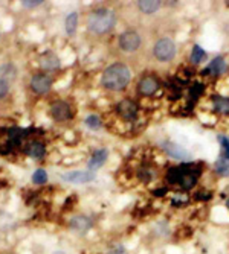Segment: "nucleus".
<instances>
[{
  "label": "nucleus",
  "instance_id": "obj_1",
  "mask_svg": "<svg viewBox=\"0 0 229 254\" xmlns=\"http://www.w3.org/2000/svg\"><path fill=\"white\" fill-rule=\"evenodd\" d=\"M130 78L132 72L127 66L124 63H114L102 73V85L112 91H121L129 85Z\"/></svg>",
  "mask_w": 229,
  "mask_h": 254
},
{
  "label": "nucleus",
  "instance_id": "obj_2",
  "mask_svg": "<svg viewBox=\"0 0 229 254\" xmlns=\"http://www.w3.org/2000/svg\"><path fill=\"white\" fill-rule=\"evenodd\" d=\"M116 25V13L110 8H98L87 17V29L96 35H104Z\"/></svg>",
  "mask_w": 229,
  "mask_h": 254
},
{
  "label": "nucleus",
  "instance_id": "obj_3",
  "mask_svg": "<svg viewBox=\"0 0 229 254\" xmlns=\"http://www.w3.org/2000/svg\"><path fill=\"white\" fill-rule=\"evenodd\" d=\"M153 53L156 56V60H159L160 63L173 61L176 56V44L168 37L159 38L153 48Z\"/></svg>",
  "mask_w": 229,
  "mask_h": 254
},
{
  "label": "nucleus",
  "instance_id": "obj_4",
  "mask_svg": "<svg viewBox=\"0 0 229 254\" xmlns=\"http://www.w3.org/2000/svg\"><path fill=\"white\" fill-rule=\"evenodd\" d=\"M142 38L136 31H125L118 37V46L124 52H136L141 48Z\"/></svg>",
  "mask_w": 229,
  "mask_h": 254
},
{
  "label": "nucleus",
  "instance_id": "obj_5",
  "mask_svg": "<svg viewBox=\"0 0 229 254\" xmlns=\"http://www.w3.org/2000/svg\"><path fill=\"white\" fill-rule=\"evenodd\" d=\"M49 114L52 116V119L57 120V122H66V120L74 118V110H72L71 103L69 102L55 101L49 108Z\"/></svg>",
  "mask_w": 229,
  "mask_h": 254
},
{
  "label": "nucleus",
  "instance_id": "obj_6",
  "mask_svg": "<svg viewBox=\"0 0 229 254\" xmlns=\"http://www.w3.org/2000/svg\"><path fill=\"white\" fill-rule=\"evenodd\" d=\"M116 113L118 116L127 122H132L137 118V113H139V108H137V103L132 99H124L121 102H118L116 105Z\"/></svg>",
  "mask_w": 229,
  "mask_h": 254
},
{
  "label": "nucleus",
  "instance_id": "obj_7",
  "mask_svg": "<svg viewBox=\"0 0 229 254\" xmlns=\"http://www.w3.org/2000/svg\"><path fill=\"white\" fill-rule=\"evenodd\" d=\"M29 85H31V90L36 95H46L52 87V79L46 73H37L31 78Z\"/></svg>",
  "mask_w": 229,
  "mask_h": 254
},
{
  "label": "nucleus",
  "instance_id": "obj_8",
  "mask_svg": "<svg viewBox=\"0 0 229 254\" xmlns=\"http://www.w3.org/2000/svg\"><path fill=\"white\" fill-rule=\"evenodd\" d=\"M63 180L74 184H84L95 180V174L92 170H71L63 174Z\"/></svg>",
  "mask_w": 229,
  "mask_h": 254
},
{
  "label": "nucleus",
  "instance_id": "obj_9",
  "mask_svg": "<svg viewBox=\"0 0 229 254\" xmlns=\"http://www.w3.org/2000/svg\"><path fill=\"white\" fill-rule=\"evenodd\" d=\"M137 90L142 96H153L157 93L159 90V81L156 79V76H144L139 83H137Z\"/></svg>",
  "mask_w": 229,
  "mask_h": 254
},
{
  "label": "nucleus",
  "instance_id": "obj_10",
  "mask_svg": "<svg viewBox=\"0 0 229 254\" xmlns=\"http://www.w3.org/2000/svg\"><path fill=\"white\" fill-rule=\"evenodd\" d=\"M162 148H164V151L170 155V157H173L176 160H180V161H187L191 158V154L187 151L185 148H182L180 145L177 143H173V142H164L162 143Z\"/></svg>",
  "mask_w": 229,
  "mask_h": 254
},
{
  "label": "nucleus",
  "instance_id": "obj_11",
  "mask_svg": "<svg viewBox=\"0 0 229 254\" xmlns=\"http://www.w3.org/2000/svg\"><path fill=\"white\" fill-rule=\"evenodd\" d=\"M226 61L223 56H215V58L208 64V67L202 72L203 75H211V76H220L226 70Z\"/></svg>",
  "mask_w": 229,
  "mask_h": 254
},
{
  "label": "nucleus",
  "instance_id": "obj_12",
  "mask_svg": "<svg viewBox=\"0 0 229 254\" xmlns=\"http://www.w3.org/2000/svg\"><path fill=\"white\" fill-rule=\"evenodd\" d=\"M69 228L74 230V232H76V233H86L89 228H92V221L87 216L78 215V216H74L71 221H69Z\"/></svg>",
  "mask_w": 229,
  "mask_h": 254
},
{
  "label": "nucleus",
  "instance_id": "obj_13",
  "mask_svg": "<svg viewBox=\"0 0 229 254\" xmlns=\"http://www.w3.org/2000/svg\"><path fill=\"white\" fill-rule=\"evenodd\" d=\"M107 157H109V151H107L106 148L96 149V151L94 152V155H92L90 160H89V170L94 172V170L99 169L102 165L106 163Z\"/></svg>",
  "mask_w": 229,
  "mask_h": 254
},
{
  "label": "nucleus",
  "instance_id": "obj_14",
  "mask_svg": "<svg viewBox=\"0 0 229 254\" xmlns=\"http://www.w3.org/2000/svg\"><path fill=\"white\" fill-rule=\"evenodd\" d=\"M40 66L44 70H57L60 68V60L54 52H44L40 56Z\"/></svg>",
  "mask_w": 229,
  "mask_h": 254
},
{
  "label": "nucleus",
  "instance_id": "obj_15",
  "mask_svg": "<svg viewBox=\"0 0 229 254\" xmlns=\"http://www.w3.org/2000/svg\"><path fill=\"white\" fill-rule=\"evenodd\" d=\"M160 6H162V2H159V0H141V2H137V8L144 14H154L156 11L160 9Z\"/></svg>",
  "mask_w": 229,
  "mask_h": 254
},
{
  "label": "nucleus",
  "instance_id": "obj_16",
  "mask_svg": "<svg viewBox=\"0 0 229 254\" xmlns=\"http://www.w3.org/2000/svg\"><path fill=\"white\" fill-rule=\"evenodd\" d=\"M26 154L32 158H43L46 154V146L41 142H31L26 146Z\"/></svg>",
  "mask_w": 229,
  "mask_h": 254
},
{
  "label": "nucleus",
  "instance_id": "obj_17",
  "mask_svg": "<svg viewBox=\"0 0 229 254\" xmlns=\"http://www.w3.org/2000/svg\"><path fill=\"white\" fill-rule=\"evenodd\" d=\"M212 102H214V108H215L217 113H220V114H228L229 113V98L217 95V96L212 98Z\"/></svg>",
  "mask_w": 229,
  "mask_h": 254
},
{
  "label": "nucleus",
  "instance_id": "obj_18",
  "mask_svg": "<svg viewBox=\"0 0 229 254\" xmlns=\"http://www.w3.org/2000/svg\"><path fill=\"white\" fill-rule=\"evenodd\" d=\"M64 28H66L67 35H74L76 32V28H78V14L76 13H71L66 17Z\"/></svg>",
  "mask_w": 229,
  "mask_h": 254
},
{
  "label": "nucleus",
  "instance_id": "obj_19",
  "mask_svg": "<svg viewBox=\"0 0 229 254\" xmlns=\"http://www.w3.org/2000/svg\"><path fill=\"white\" fill-rule=\"evenodd\" d=\"M182 95V85L177 83L176 79H170V84L167 88V96L170 99H177Z\"/></svg>",
  "mask_w": 229,
  "mask_h": 254
},
{
  "label": "nucleus",
  "instance_id": "obj_20",
  "mask_svg": "<svg viewBox=\"0 0 229 254\" xmlns=\"http://www.w3.org/2000/svg\"><path fill=\"white\" fill-rule=\"evenodd\" d=\"M203 90H205V85L202 84V83H196V84H192V87H191V90H190V105L192 103H196L197 102V99L202 96V93H203Z\"/></svg>",
  "mask_w": 229,
  "mask_h": 254
},
{
  "label": "nucleus",
  "instance_id": "obj_21",
  "mask_svg": "<svg viewBox=\"0 0 229 254\" xmlns=\"http://www.w3.org/2000/svg\"><path fill=\"white\" fill-rule=\"evenodd\" d=\"M214 168H215L217 174H219V175H222V177H228L229 175V161L225 157L217 158Z\"/></svg>",
  "mask_w": 229,
  "mask_h": 254
},
{
  "label": "nucleus",
  "instance_id": "obj_22",
  "mask_svg": "<svg viewBox=\"0 0 229 254\" xmlns=\"http://www.w3.org/2000/svg\"><path fill=\"white\" fill-rule=\"evenodd\" d=\"M206 58V52L200 48V46H194L192 51H191V56H190V60L192 64H200L203 60Z\"/></svg>",
  "mask_w": 229,
  "mask_h": 254
},
{
  "label": "nucleus",
  "instance_id": "obj_23",
  "mask_svg": "<svg viewBox=\"0 0 229 254\" xmlns=\"http://www.w3.org/2000/svg\"><path fill=\"white\" fill-rule=\"evenodd\" d=\"M32 183L34 184H46L48 183V172L44 169H37L32 174Z\"/></svg>",
  "mask_w": 229,
  "mask_h": 254
},
{
  "label": "nucleus",
  "instance_id": "obj_24",
  "mask_svg": "<svg viewBox=\"0 0 229 254\" xmlns=\"http://www.w3.org/2000/svg\"><path fill=\"white\" fill-rule=\"evenodd\" d=\"M137 175H139V180L142 183H150L154 178L156 174H154V170L150 169V168H142L139 172H137Z\"/></svg>",
  "mask_w": 229,
  "mask_h": 254
},
{
  "label": "nucleus",
  "instance_id": "obj_25",
  "mask_svg": "<svg viewBox=\"0 0 229 254\" xmlns=\"http://www.w3.org/2000/svg\"><path fill=\"white\" fill-rule=\"evenodd\" d=\"M84 122L90 130H99L101 128V119L96 116V114H90V116L86 118Z\"/></svg>",
  "mask_w": 229,
  "mask_h": 254
},
{
  "label": "nucleus",
  "instance_id": "obj_26",
  "mask_svg": "<svg viewBox=\"0 0 229 254\" xmlns=\"http://www.w3.org/2000/svg\"><path fill=\"white\" fill-rule=\"evenodd\" d=\"M219 143L222 145L223 149V157L229 161V138L225 135H219Z\"/></svg>",
  "mask_w": 229,
  "mask_h": 254
},
{
  "label": "nucleus",
  "instance_id": "obj_27",
  "mask_svg": "<svg viewBox=\"0 0 229 254\" xmlns=\"http://www.w3.org/2000/svg\"><path fill=\"white\" fill-rule=\"evenodd\" d=\"M9 91V84L6 79H2L0 78V99H3Z\"/></svg>",
  "mask_w": 229,
  "mask_h": 254
},
{
  "label": "nucleus",
  "instance_id": "obj_28",
  "mask_svg": "<svg viewBox=\"0 0 229 254\" xmlns=\"http://www.w3.org/2000/svg\"><path fill=\"white\" fill-rule=\"evenodd\" d=\"M194 198H196L197 201H210L212 198V195L210 192L202 190V192H197L196 195H194Z\"/></svg>",
  "mask_w": 229,
  "mask_h": 254
},
{
  "label": "nucleus",
  "instance_id": "obj_29",
  "mask_svg": "<svg viewBox=\"0 0 229 254\" xmlns=\"http://www.w3.org/2000/svg\"><path fill=\"white\" fill-rule=\"evenodd\" d=\"M41 3H43V0H23L21 2V5L25 8H37Z\"/></svg>",
  "mask_w": 229,
  "mask_h": 254
},
{
  "label": "nucleus",
  "instance_id": "obj_30",
  "mask_svg": "<svg viewBox=\"0 0 229 254\" xmlns=\"http://www.w3.org/2000/svg\"><path fill=\"white\" fill-rule=\"evenodd\" d=\"M165 192H167V187H165V189H160V190H154L153 195H156V196H162V195H165Z\"/></svg>",
  "mask_w": 229,
  "mask_h": 254
},
{
  "label": "nucleus",
  "instance_id": "obj_31",
  "mask_svg": "<svg viewBox=\"0 0 229 254\" xmlns=\"http://www.w3.org/2000/svg\"><path fill=\"white\" fill-rule=\"evenodd\" d=\"M226 207H228V210H229V198L226 200Z\"/></svg>",
  "mask_w": 229,
  "mask_h": 254
}]
</instances>
